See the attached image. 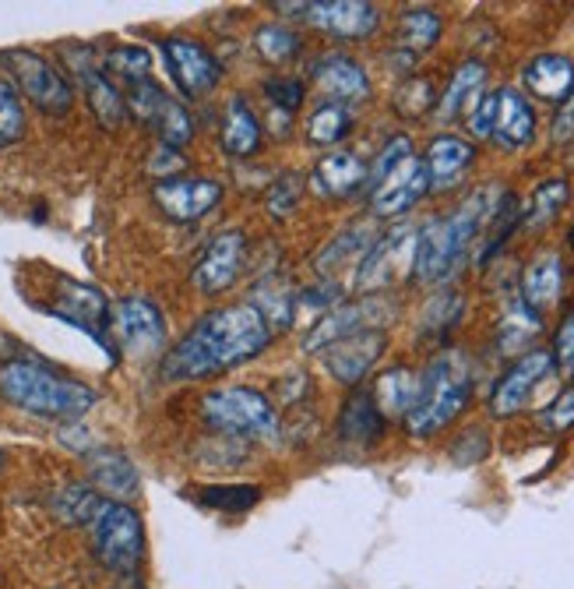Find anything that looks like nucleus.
<instances>
[{"mask_svg": "<svg viewBox=\"0 0 574 589\" xmlns=\"http://www.w3.org/2000/svg\"><path fill=\"white\" fill-rule=\"evenodd\" d=\"M272 335L268 321L247 300L226 303L208 311L174 350H166L159 374L166 382H198V378L222 374L261 356L272 347Z\"/></svg>", "mask_w": 574, "mask_h": 589, "instance_id": "obj_1", "label": "nucleus"}, {"mask_svg": "<svg viewBox=\"0 0 574 589\" xmlns=\"http://www.w3.org/2000/svg\"><path fill=\"white\" fill-rule=\"evenodd\" d=\"M0 399L22 413L43 416V421L74 424L100 403V392L46 368L43 360L14 356L8 364H0Z\"/></svg>", "mask_w": 574, "mask_h": 589, "instance_id": "obj_2", "label": "nucleus"}, {"mask_svg": "<svg viewBox=\"0 0 574 589\" xmlns=\"http://www.w3.org/2000/svg\"><path fill=\"white\" fill-rule=\"evenodd\" d=\"M501 198H504L501 192L483 187V192H476L466 205H458L451 216L430 219L424 230H416V258H413L416 282L448 279L458 265L466 261L472 240L483 230V223L493 219Z\"/></svg>", "mask_w": 574, "mask_h": 589, "instance_id": "obj_3", "label": "nucleus"}, {"mask_svg": "<svg viewBox=\"0 0 574 589\" xmlns=\"http://www.w3.org/2000/svg\"><path fill=\"white\" fill-rule=\"evenodd\" d=\"M472 399V378L466 360L458 353L437 356L434 364L419 374L416 403L406 413V431L413 438H430V434L445 431L458 413L469 406Z\"/></svg>", "mask_w": 574, "mask_h": 589, "instance_id": "obj_4", "label": "nucleus"}, {"mask_svg": "<svg viewBox=\"0 0 574 589\" xmlns=\"http://www.w3.org/2000/svg\"><path fill=\"white\" fill-rule=\"evenodd\" d=\"M201 413H205V424L226 434V438L261 442V438H275L279 434L275 403L251 385H229V389L208 392Z\"/></svg>", "mask_w": 574, "mask_h": 589, "instance_id": "obj_5", "label": "nucleus"}, {"mask_svg": "<svg viewBox=\"0 0 574 589\" xmlns=\"http://www.w3.org/2000/svg\"><path fill=\"white\" fill-rule=\"evenodd\" d=\"M92 534V555L113 576L138 572L145 561V523L131 505L106 502L103 512L88 526Z\"/></svg>", "mask_w": 574, "mask_h": 589, "instance_id": "obj_6", "label": "nucleus"}, {"mask_svg": "<svg viewBox=\"0 0 574 589\" xmlns=\"http://www.w3.org/2000/svg\"><path fill=\"white\" fill-rule=\"evenodd\" d=\"M0 61L8 64L14 89L22 92V96L35 106L50 113V117H64L74 103V89L64 79L61 71H56L43 53H32V50H4L0 53Z\"/></svg>", "mask_w": 574, "mask_h": 589, "instance_id": "obj_7", "label": "nucleus"}, {"mask_svg": "<svg viewBox=\"0 0 574 589\" xmlns=\"http://www.w3.org/2000/svg\"><path fill=\"white\" fill-rule=\"evenodd\" d=\"M124 100H127L131 117L156 131L166 148H184L195 138V117L187 113V106L169 96V92L152 79L142 85H131Z\"/></svg>", "mask_w": 574, "mask_h": 589, "instance_id": "obj_8", "label": "nucleus"}, {"mask_svg": "<svg viewBox=\"0 0 574 589\" xmlns=\"http://www.w3.org/2000/svg\"><path fill=\"white\" fill-rule=\"evenodd\" d=\"M109 343L131 356H148L166 347V318L145 297H124L109 308Z\"/></svg>", "mask_w": 574, "mask_h": 589, "instance_id": "obj_9", "label": "nucleus"}, {"mask_svg": "<svg viewBox=\"0 0 574 589\" xmlns=\"http://www.w3.org/2000/svg\"><path fill=\"white\" fill-rule=\"evenodd\" d=\"M413 258H416V230L413 226H398V230L380 237L367 251V258L359 261L353 287L359 293L392 287L401 272H413Z\"/></svg>", "mask_w": 574, "mask_h": 589, "instance_id": "obj_10", "label": "nucleus"}, {"mask_svg": "<svg viewBox=\"0 0 574 589\" xmlns=\"http://www.w3.org/2000/svg\"><path fill=\"white\" fill-rule=\"evenodd\" d=\"M53 318L67 321V326L82 329L88 335H95L100 343L117 353L109 343V303L103 297V290L88 287V282H79V279H61V287H56V300L46 308Z\"/></svg>", "mask_w": 574, "mask_h": 589, "instance_id": "obj_11", "label": "nucleus"}, {"mask_svg": "<svg viewBox=\"0 0 574 589\" xmlns=\"http://www.w3.org/2000/svg\"><path fill=\"white\" fill-rule=\"evenodd\" d=\"M222 198V184L208 177H163L152 187V202L159 213L174 223H198L205 219Z\"/></svg>", "mask_w": 574, "mask_h": 589, "instance_id": "obj_12", "label": "nucleus"}, {"mask_svg": "<svg viewBox=\"0 0 574 589\" xmlns=\"http://www.w3.org/2000/svg\"><path fill=\"white\" fill-rule=\"evenodd\" d=\"M553 374V353L550 350H529L501 374V382L490 392V413L493 416H514L525 410L532 392Z\"/></svg>", "mask_w": 574, "mask_h": 589, "instance_id": "obj_13", "label": "nucleus"}, {"mask_svg": "<svg viewBox=\"0 0 574 589\" xmlns=\"http://www.w3.org/2000/svg\"><path fill=\"white\" fill-rule=\"evenodd\" d=\"M163 56L166 68L174 74V82L180 85V92L187 100H198L205 92H212L222 82V68L212 53H208L201 43L184 40V35H169L163 43Z\"/></svg>", "mask_w": 574, "mask_h": 589, "instance_id": "obj_14", "label": "nucleus"}, {"mask_svg": "<svg viewBox=\"0 0 574 589\" xmlns=\"http://www.w3.org/2000/svg\"><path fill=\"white\" fill-rule=\"evenodd\" d=\"M300 18L349 43L371 40L380 25V11L367 0H311V4H303Z\"/></svg>", "mask_w": 574, "mask_h": 589, "instance_id": "obj_15", "label": "nucleus"}, {"mask_svg": "<svg viewBox=\"0 0 574 589\" xmlns=\"http://www.w3.org/2000/svg\"><path fill=\"white\" fill-rule=\"evenodd\" d=\"M243 255H247V234H240V230L216 234L212 240H208L198 265H195V287L205 297L226 293L243 269Z\"/></svg>", "mask_w": 574, "mask_h": 589, "instance_id": "obj_16", "label": "nucleus"}, {"mask_svg": "<svg viewBox=\"0 0 574 589\" xmlns=\"http://www.w3.org/2000/svg\"><path fill=\"white\" fill-rule=\"evenodd\" d=\"M64 53L74 61V79H79V85H82V92H85V103H88V110H92V117L100 121V127L117 131V127L127 121V100L117 92V85L106 79L103 68H95V64L88 61L92 50H85V46H67Z\"/></svg>", "mask_w": 574, "mask_h": 589, "instance_id": "obj_17", "label": "nucleus"}, {"mask_svg": "<svg viewBox=\"0 0 574 589\" xmlns=\"http://www.w3.org/2000/svg\"><path fill=\"white\" fill-rule=\"evenodd\" d=\"M380 318H385V303H380L377 297H363L356 303H338V308L317 318V326L307 332V339H303V350L307 353L328 350L332 343H338V339L374 329Z\"/></svg>", "mask_w": 574, "mask_h": 589, "instance_id": "obj_18", "label": "nucleus"}, {"mask_svg": "<svg viewBox=\"0 0 574 589\" xmlns=\"http://www.w3.org/2000/svg\"><path fill=\"white\" fill-rule=\"evenodd\" d=\"M427 192H430L427 163L419 156H409L371 192V208H374V216H401V213H409Z\"/></svg>", "mask_w": 574, "mask_h": 589, "instance_id": "obj_19", "label": "nucleus"}, {"mask_svg": "<svg viewBox=\"0 0 574 589\" xmlns=\"http://www.w3.org/2000/svg\"><path fill=\"white\" fill-rule=\"evenodd\" d=\"M388 347V335L380 329H367V332H356V335H346L338 339V343L328 347L324 353V368L342 385H356L359 378H367V371L380 360Z\"/></svg>", "mask_w": 574, "mask_h": 589, "instance_id": "obj_20", "label": "nucleus"}, {"mask_svg": "<svg viewBox=\"0 0 574 589\" xmlns=\"http://www.w3.org/2000/svg\"><path fill=\"white\" fill-rule=\"evenodd\" d=\"M88 466V484L103 494L106 502H121L131 505L142 490L138 466L131 463V455L121 448H92L85 455Z\"/></svg>", "mask_w": 574, "mask_h": 589, "instance_id": "obj_21", "label": "nucleus"}, {"mask_svg": "<svg viewBox=\"0 0 574 589\" xmlns=\"http://www.w3.org/2000/svg\"><path fill=\"white\" fill-rule=\"evenodd\" d=\"M311 79L317 82V89L324 96H332V103H356L371 96V79L353 56L346 53H324L311 64Z\"/></svg>", "mask_w": 574, "mask_h": 589, "instance_id": "obj_22", "label": "nucleus"}, {"mask_svg": "<svg viewBox=\"0 0 574 589\" xmlns=\"http://www.w3.org/2000/svg\"><path fill=\"white\" fill-rule=\"evenodd\" d=\"M535 135V113L525 103L522 92L514 89H497V113H493V135L490 142H497L501 148L514 152L525 148Z\"/></svg>", "mask_w": 574, "mask_h": 589, "instance_id": "obj_23", "label": "nucleus"}, {"mask_svg": "<svg viewBox=\"0 0 574 589\" xmlns=\"http://www.w3.org/2000/svg\"><path fill=\"white\" fill-rule=\"evenodd\" d=\"M522 82L532 96L546 103H564L574 89V64L564 53H540L522 68Z\"/></svg>", "mask_w": 574, "mask_h": 589, "instance_id": "obj_24", "label": "nucleus"}, {"mask_svg": "<svg viewBox=\"0 0 574 589\" xmlns=\"http://www.w3.org/2000/svg\"><path fill=\"white\" fill-rule=\"evenodd\" d=\"M476 159V148L458 138V135H441L434 138L427 148V174H430V192H448L458 180L466 177V169Z\"/></svg>", "mask_w": 574, "mask_h": 589, "instance_id": "obj_25", "label": "nucleus"}, {"mask_svg": "<svg viewBox=\"0 0 574 589\" xmlns=\"http://www.w3.org/2000/svg\"><path fill=\"white\" fill-rule=\"evenodd\" d=\"M222 152L233 159H251L261 148V124L254 117L251 103L243 96H229L222 110V131H219Z\"/></svg>", "mask_w": 574, "mask_h": 589, "instance_id": "obj_26", "label": "nucleus"}, {"mask_svg": "<svg viewBox=\"0 0 574 589\" xmlns=\"http://www.w3.org/2000/svg\"><path fill=\"white\" fill-rule=\"evenodd\" d=\"M314 187L324 198H349L367 187V163L353 152H332L314 166Z\"/></svg>", "mask_w": 574, "mask_h": 589, "instance_id": "obj_27", "label": "nucleus"}, {"mask_svg": "<svg viewBox=\"0 0 574 589\" xmlns=\"http://www.w3.org/2000/svg\"><path fill=\"white\" fill-rule=\"evenodd\" d=\"M385 431H388V421L374 406L371 392H363V389L353 392L346 399V406H342V413H338L342 442H349V445H374V442L385 438Z\"/></svg>", "mask_w": 574, "mask_h": 589, "instance_id": "obj_28", "label": "nucleus"}, {"mask_svg": "<svg viewBox=\"0 0 574 589\" xmlns=\"http://www.w3.org/2000/svg\"><path fill=\"white\" fill-rule=\"evenodd\" d=\"M247 303H251V308L268 321V329L272 332L290 329L296 321V293L282 276H264L251 290V300Z\"/></svg>", "mask_w": 574, "mask_h": 589, "instance_id": "obj_29", "label": "nucleus"}, {"mask_svg": "<svg viewBox=\"0 0 574 589\" xmlns=\"http://www.w3.org/2000/svg\"><path fill=\"white\" fill-rule=\"evenodd\" d=\"M106 498L92 484H64L50 498V512L61 526H92Z\"/></svg>", "mask_w": 574, "mask_h": 589, "instance_id": "obj_30", "label": "nucleus"}, {"mask_svg": "<svg viewBox=\"0 0 574 589\" xmlns=\"http://www.w3.org/2000/svg\"><path fill=\"white\" fill-rule=\"evenodd\" d=\"M416 392H419V378L409 368H392L385 374H377L374 382V406L380 410V416H406L416 403Z\"/></svg>", "mask_w": 574, "mask_h": 589, "instance_id": "obj_31", "label": "nucleus"}, {"mask_svg": "<svg viewBox=\"0 0 574 589\" xmlns=\"http://www.w3.org/2000/svg\"><path fill=\"white\" fill-rule=\"evenodd\" d=\"M561 287H564V261L557 255H540L522 276V300L532 311L550 308L561 297Z\"/></svg>", "mask_w": 574, "mask_h": 589, "instance_id": "obj_32", "label": "nucleus"}, {"mask_svg": "<svg viewBox=\"0 0 574 589\" xmlns=\"http://www.w3.org/2000/svg\"><path fill=\"white\" fill-rule=\"evenodd\" d=\"M371 230L367 226H356V230H346V234H338L335 240H328L317 251V258H314V269L328 279V276H335L338 269H349V265H356L359 269V261L367 258V251H371Z\"/></svg>", "mask_w": 574, "mask_h": 589, "instance_id": "obj_33", "label": "nucleus"}, {"mask_svg": "<svg viewBox=\"0 0 574 589\" xmlns=\"http://www.w3.org/2000/svg\"><path fill=\"white\" fill-rule=\"evenodd\" d=\"M487 85V68L480 61H469L455 71V79L448 85V92L437 103V117L441 121H455L458 113H466L472 103H480V92Z\"/></svg>", "mask_w": 574, "mask_h": 589, "instance_id": "obj_34", "label": "nucleus"}, {"mask_svg": "<svg viewBox=\"0 0 574 589\" xmlns=\"http://www.w3.org/2000/svg\"><path fill=\"white\" fill-rule=\"evenodd\" d=\"M437 40H441V18L430 8H406L398 18V43L406 46L413 56L430 50Z\"/></svg>", "mask_w": 574, "mask_h": 589, "instance_id": "obj_35", "label": "nucleus"}, {"mask_svg": "<svg viewBox=\"0 0 574 589\" xmlns=\"http://www.w3.org/2000/svg\"><path fill=\"white\" fill-rule=\"evenodd\" d=\"M543 332V321L540 311H532L525 300L511 303V311L501 321V332H497V343H501L504 353H519L532 343V335Z\"/></svg>", "mask_w": 574, "mask_h": 589, "instance_id": "obj_36", "label": "nucleus"}, {"mask_svg": "<svg viewBox=\"0 0 574 589\" xmlns=\"http://www.w3.org/2000/svg\"><path fill=\"white\" fill-rule=\"evenodd\" d=\"M198 502L205 508L226 512V516H243L261 502V487L258 484H208L198 490Z\"/></svg>", "mask_w": 574, "mask_h": 589, "instance_id": "obj_37", "label": "nucleus"}, {"mask_svg": "<svg viewBox=\"0 0 574 589\" xmlns=\"http://www.w3.org/2000/svg\"><path fill=\"white\" fill-rule=\"evenodd\" d=\"M353 131V113L342 103H324L307 117V142L311 145H335Z\"/></svg>", "mask_w": 574, "mask_h": 589, "instance_id": "obj_38", "label": "nucleus"}, {"mask_svg": "<svg viewBox=\"0 0 574 589\" xmlns=\"http://www.w3.org/2000/svg\"><path fill=\"white\" fill-rule=\"evenodd\" d=\"M567 198H571L567 180H561V177L543 180V184L532 192L529 208H522V223H525V226H546L550 219L561 216V208L567 205Z\"/></svg>", "mask_w": 574, "mask_h": 589, "instance_id": "obj_39", "label": "nucleus"}, {"mask_svg": "<svg viewBox=\"0 0 574 589\" xmlns=\"http://www.w3.org/2000/svg\"><path fill=\"white\" fill-rule=\"evenodd\" d=\"M103 68H106L109 74H117V79L127 82V89H131V85H142V82L152 79V53H148L145 46L124 43V46L106 50Z\"/></svg>", "mask_w": 574, "mask_h": 589, "instance_id": "obj_40", "label": "nucleus"}, {"mask_svg": "<svg viewBox=\"0 0 574 589\" xmlns=\"http://www.w3.org/2000/svg\"><path fill=\"white\" fill-rule=\"evenodd\" d=\"M25 135V106L11 79L0 74V148H11Z\"/></svg>", "mask_w": 574, "mask_h": 589, "instance_id": "obj_41", "label": "nucleus"}, {"mask_svg": "<svg viewBox=\"0 0 574 589\" xmlns=\"http://www.w3.org/2000/svg\"><path fill=\"white\" fill-rule=\"evenodd\" d=\"M254 46L268 64H290L300 50V35L285 25H261L254 32Z\"/></svg>", "mask_w": 574, "mask_h": 589, "instance_id": "obj_42", "label": "nucleus"}, {"mask_svg": "<svg viewBox=\"0 0 574 589\" xmlns=\"http://www.w3.org/2000/svg\"><path fill=\"white\" fill-rule=\"evenodd\" d=\"M300 195H303V177L300 174H282L279 180H272V187H268V195H264L268 216H275V219L293 216L296 205H300Z\"/></svg>", "mask_w": 574, "mask_h": 589, "instance_id": "obj_43", "label": "nucleus"}, {"mask_svg": "<svg viewBox=\"0 0 574 589\" xmlns=\"http://www.w3.org/2000/svg\"><path fill=\"white\" fill-rule=\"evenodd\" d=\"M413 156V142H409V135H395V138H388L385 142V148L377 152V159H374V166H367V192H374V187L385 180L395 166H401Z\"/></svg>", "mask_w": 574, "mask_h": 589, "instance_id": "obj_44", "label": "nucleus"}, {"mask_svg": "<svg viewBox=\"0 0 574 589\" xmlns=\"http://www.w3.org/2000/svg\"><path fill=\"white\" fill-rule=\"evenodd\" d=\"M434 106V85L427 79H409L406 85H401L395 92V110L401 113V117H424V113Z\"/></svg>", "mask_w": 574, "mask_h": 589, "instance_id": "obj_45", "label": "nucleus"}, {"mask_svg": "<svg viewBox=\"0 0 574 589\" xmlns=\"http://www.w3.org/2000/svg\"><path fill=\"white\" fill-rule=\"evenodd\" d=\"M458 314H462V297L458 293H441V297H434L430 300V308L424 311V332L427 335H441L448 332Z\"/></svg>", "mask_w": 574, "mask_h": 589, "instance_id": "obj_46", "label": "nucleus"}, {"mask_svg": "<svg viewBox=\"0 0 574 589\" xmlns=\"http://www.w3.org/2000/svg\"><path fill=\"white\" fill-rule=\"evenodd\" d=\"M264 96H268V103H272V110H279V113H290L293 117V110H300V103H303V82L300 79H268L264 82Z\"/></svg>", "mask_w": 574, "mask_h": 589, "instance_id": "obj_47", "label": "nucleus"}, {"mask_svg": "<svg viewBox=\"0 0 574 589\" xmlns=\"http://www.w3.org/2000/svg\"><path fill=\"white\" fill-rule=\"evenodd\" d=\"M540 424H543L550 434H564V431L574 427V385L564 389V392L540 413Z\"/></svg>", "mask_w": 574, "mask_h": 589, "instance_id": "obj_48", "label": "nucleus"}, {"mask_svg": "<svg viewBox=\"0 0 574 589\" xmlns=\"http://www.w3.org/2000/svg\"><path fill=\"white\" fill-rule=\"evenodd\" d=\"M553 368H561L564 374H574V308L564 314L557 339H553Z\"/></svg>", "mask_w": 574, "mask_h": 589, "instance_id": "obj_49", "label": "nucleus"}, {"mask_svg": "<svg viewBox=\"0 0 574 589\" xmlns=\"http://www.w3.org/2000/svg\"><path fill=\"white\" fill-rule=\"evenodd\" d=\"M493 113H497V92H490V96H480V103H476L469 110V131L476 138H487L493 135Z\"/></svg>", "mask_w": 574, "mask_h": 589, "instance_id": "obj_50", "label": "nucleus"}, {"mask_svg": "<svg viewBox=\"0 0 574 589\" xmlns=\"http://www.w3.org/2000/svg\"><path fill=\"white\" fill-rule=\"evenodd\" d=\"M483 455H487V434H483V431H466V434H462V442H458V445L451 448V459H455V463H462V466L480 463Z\"/></svg>", "mask_w": 574, "mask_h": 589, "instance_id": "obj_51", "label": "nucleus"}, {"mask_svg": "<svg viewBox=\"0 0 574 589\" xmlns=\"http://www.w3.org/2000/svg\"><path fill=\"white\" fill-rule=\"evenodd\" d=\"M550 138L557 142V145H567V142H574V89H571V96L561 103L557 117H553Z\"/></svg>", "mask_w": 574, "mask_h": 589, "instance_id": "obj_52", "label": "nucleus"}, {"mask_svg": "<svg viewBox=\"0 0 574 589\" xmlns=\"http://www.w3.org/2000/svg\"><path fill=\"white\" fill-rule=\"evenodd\" d=\"M61 442H64L67 448H74V452H82V455L92 452V438H88V431H85V427H79V421L61 427Z\"/></svg>", "mask_w": 574, "mask_h": 589, "instance_id": "obj_53", "label": "nucleus"}, {"mask_svg": "<svg viewBox=\"0 0 574 589\" xmlns=\"http://www.w3.org/2000/svg\"><path fill=\"white\" fill-rule=\"evenodd\" d=\"M109 589H145V579L138 572H131V576H117V582H113Z\"/></svg>", "mask_w": 574, "mask_h": 589, "instance_id": "obj_54", "label": "nucleus"}, {"mask_svg": "<svg viewBox=\"0 0 574 589\" xmlns=\"http://www.w3.org/2000/svg\"><path fill=\"white\" fill-rule=\"evenodd\" d=\"M4 463H8V455H4V452H0V469H4Z\"/></svg>", "mask_w": 574, "mask_h": 589, "instance_id": "obj_55", "label": "nucleus"}, {"mask_svg": "<svg viewBox=\"0 0 574 589\" xmlns=\"http://www.w3.org/2000/svg\"><path fill=\"white\" fill-rule=\"evenodd\" d=\"M571 247H574V230H571Z\"/></svg>", "mask_w": 574, "mask_h": 589, "instance_id": "obj_56", "label": "nucleus"}]
</instances>
